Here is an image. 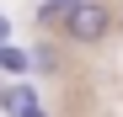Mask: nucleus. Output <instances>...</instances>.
Returning <instances> with one entry per match:
<instances>
[{
	"instance_id": "obj_1",
	"label": "nucleus",
	"mask_w": 123,
	"mask_h": 117,
	"mask_svg": "<svg viewBox=\"0 0 123 117\" xmlns=\"http://www.w3.org/2000/svg\"><path fill=\"white\" fill-rule=\"evenodd\" d=\"M112 27V11L102 5V0H75V5L64 11V32L75 37V43H102Z\"/></svg>"
},
{
	"instance_id": "obj_2",
	"label": "nucleus",
	"mask_w": 123,
	"mask_h": 117,
	"mask_svg": "<svg viewBox=\"0 0 123 117\" xmlns=\"http://www.w3.org/2000/svg\"><path fill=\"white\" fill-rule=\"evenodd\" d=\"M0 101H6V112H22V117L37 112V96H32L27 85H6V96H0Z\"/></svg>"
},
{
	"instance_id": "obj_3",
	"label": "nucleus",
	"mask_w": 123,
	"mask_h": 117,
	"mask_svg": "<svg viewBox=\"0 0 123 117\" xmlns=\"http://www.w3.org/2000/svg\"><path fill=\"white\" fill-rule=\"evenodd\" d=\"M0 69H6V74H27V53L6 43V48H0Z\"/></svg>"
},
{
	"instance_id": "obj_4",
	"label": "nucleus",
	"mask_w": 123,
	"mask_h": 117,
	"mask_svg": "<svg viewBox=\"0 0 123 117\" xmlns=\"http://www.w3.org/2000/svg\"><path fill=\"white\" fill-rule=\"evenodd\" d=\"M6 37H11V21H6V16H0V48H6Z\"/></svg>"
},
{
	"instance_id": "obj_5",
	"label": "nucleus",
	"mask_w": 123,
	"mask_h": 117,
	"mask_svg": "<svg viewBox=\"0 0 123 117\" xmlns=\"http://www.w3.org/2000/svg\"><path fill=\"white\" fill-rule=\"evenodd\" d=\"M75 5V0H48V11H70Z\"/></svg>"
},
{
	"instance_id": "obj_6",
	"label": "nucleus",
	"mask_w": 123,
	"mask_h": 117,
	"mask_svg": "<svg viewBox=\"0 0 123 117\" xmlns=\"http://www.w3.org/2000/svg\"><path fill=\"white\" fill-rule=\"evenodd\" d=\"M32 117H48V112H43V106H37V112H32Z\"/></svg>"
}]
</instances>
